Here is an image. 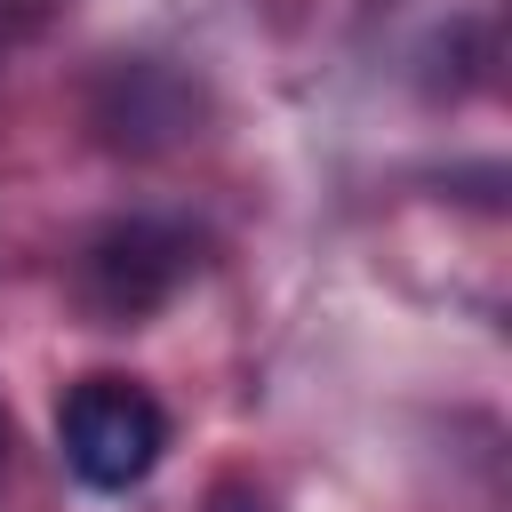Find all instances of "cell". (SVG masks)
I'll list each match as a JSON object with an SVG mask.
<instances>
[{
	"label": "cell",
	"mask_w": 512,
	"mask_h": 512,
	"mask_svg": "<svg viewBox=\"0 0 512 512\" xmlns=\"http://www.w3.org/2000/svg\"><path fill=\"white\" fill-rule=\"evenodd\" d=\"M56 440H64V464H72L88 488L120 496V488H136V480L160 464V448H168V408H160L144 384H128V376H80V384L64 392V408H56Z\"/></svg>",
	"instance_id": "cell-1"
},
{
	"label": "cell",
	"mask_w": 512,
	"mask_h": 512,
	"mask_svg": "<svg viewBox=\"0 0 512 512\" xmlns=\"http://www.w3.org/2000/svg\"><path fill=\"white\" fill-rule=\"evenodd\" d=\"M184 280H192V232L168 216H120L80 248V304L104 328L152 320Z\"/></svg>",
	"instance_id": "cell-2"
},
{
	"label": "cell",
	"mask_w": 512,
	"mask_h": 512,
	"mask_svg": "<svg viewBox=\"0 0 512 512\" xmlns=\"http://www.w3.org/2000/svg\"><path fill=\"white\" fill-rule=\"evenodd\" d=\"M208 512H272V504H264V488H256V480H216Z\"/></svg>",
	"instance_id": "cell-3"
}]
</instances>
